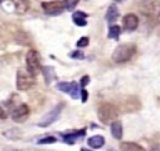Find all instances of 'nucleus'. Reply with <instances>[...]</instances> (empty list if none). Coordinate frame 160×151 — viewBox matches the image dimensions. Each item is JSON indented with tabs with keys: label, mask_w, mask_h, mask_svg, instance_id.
<instances>
[{
	"label": "nucleus",
	"mask_w": 160,
	"mask_h": 151,
	"mask_svg": "<svg viewBox=\"0 0 160 151\" xmlns=\"http://www.w3.org/2000/svg\"><path fill=\"white\" fill-rule=\"evenodd\" d=\"M80 92H81V89H80V86L76 84V82H72V87H71V91H70V96L72 97V99H80Z\"/></svg>",
	"instance_id": "obj_17"
},
{
	"label": "nucleus",
	"mask_w": 160,
	"mask_h": 151,
	"mask_svg": "<svg viewBox=\"0 0 160 151\" xmlns=\"http://www.w3.org/2000/svg\"><path fill=\"white\" fill-rule=\"evenodd\" d=\"M98 117L99 120L108 125V124H111L114 121H116V117H118V110L116 107L112 105V104H109V102H102L99 109H98Z\"/></svg>",
	"instance_id": "obj_2"
},
{
	"label": "nucleus",
	"mask_w": 160,
	"mask_h": 151,
	"mask_svg": "<svg viewBox=\"0 0 160 151\" xmlns=\"http://www.w3.org/2000/svg\"><path fill=\"white\" fill-rule=\"evenodd\" d=\"M142 1H148V0H142Z\"/></svg>",
	"instance_id": "obj_30"
},
{
	"label": "nucleus",
	"mask_w": 160,
	"mask_h": 151,
	"mask_svg": "<svg viewBox=\"0 0 160 151\" xmlns=\"http://www.w3.org/2000/svg\"><path fill=\"white\" fill-rule=\"evenodd\" d=\"M159 21H160V12H159Z\"/></svg>",
	"instance_id": "obj_29"
},
{
	"label": "nucleus",
	"mask_w": 160,
	"mask_h": 151,
	"mask_svg": "<svg viewBox=\"0 0 160 151\" xmlns=\"http://www.w3.org/2000/svg\"><path fill=\"white\" fill-rule=\"evenodd\" d=\"M150 151H160V144H158V145H155V146H152Z\"/></svg>",
	"instance_id": "obj_26"
},
{
	"label": "nucleus",
	"mask_w": 160,
	"mask_h": 151,
	"mask_svg": "<svg viewBox=\"0 0 160 151\" xmlns=\"http://www.w3.org/2000/svg\"><path fill=\"white\" fill-rule=\"evenodd\" d=\"M9 2L12 5V9L16 14H25L30 7L29 0H9Z\"/></svg>",
	"instance_id": "obj_9"
},
{
	"label": "nucleus",
	"mask_w": 160,
	"mask_h": 151,
	"mask_svg": "<svg viewBox=\"0 0 160 151\" xmlns=\"http://www.w3.org/2000/svg\"><path fill=\"white\" fill-rule=\"evenodd\" d=\"M70 56H71L72 59H78V60H82V59L85 57L84 52L80 51V50H75V51H72V52L70 54Z\"/></svg>",
	"instance_id": "obj_22"
},
{
	"label": "nucleus",
	"mask_w": 160,
	"mask_h": 151,
	"mask_svg": "<svg viewBox=\"0 0 160 151\" xmlns=\"http://www.w3.org/2000/svg\"><path fill=\"white\" fill-rule=\"evenodd\" d=\"M136 52V46L134 44H120L112 52V60L116 64H122L129 61Z\"/></svg>",
	"instance_id": "obj_1"
},
{
	"label": "nucleus",
	"mask_w": 160,
	"mask_h": 151,
	"mask_svg": "<svg viewBox=\"0 0 160 151\" xmlns=\"http://www.w3.org/2000/svg\"><path fill=\"white\" fill-rule=\"evenodd\" d=\"M0 2H2V0H0Z\"/></svg>",
	"instance_id": "obj_31"
},
{
	"label": "nucleus",
	"mask_w": 160,
	"mask_h": 151,
	"mask_svg": "<svg viewBox=\"0 0 160 151\" xmlns=\"http://www.w3.org/2000/svg\"><path fill=\"white\" fill-rule=\"evenodd\" d=\"M89 82H90V77H89L88 75L82 76V77H81V80H80V85L82 86V89H84V87H85V86H86Z\"/></svg>",
	"instance_id": "obj_23"
},
{
	"label": "nucleus",
	"mask_w": 160,
	"mask_h": 151,
	"mask_svg": "<svg viewBox=\"0 0 160 151\" xmlns=\"http://www.w3.org/2000/svg\"><path fill=\"white\" fill-rule=\"evenodd\" d=\"M42 70V74H44V76H45V80L48 81V82H50L52 79H55V72H54V67H51V66H44V67H41Z\"/></svg>",
	"instance_id": "obj_15"
},
{
	"label": "nucleus",
	"mask_w": 160,
	"mask_h": 151,
	"mask_svg": "<svg viewBox=\"0 0 160 151\" xmlns=\"http://www.w3.org/2000/svg\"><path fill=\"white\" fill-rule=\"evenodd\" d=\"M6 117H8L6 111L4 110V107H2V106H0V120H4V119H6Z\"/></svg>",
	"instance_id": "obj_25"
},
{
	"label": "nucleus",
	"mask_w": 160,
	"mask_h": 151,
	"mask_svg": "<svg viewBox=\"0 0 160 151\" xmlns=\"http://www.w3.org/2000/svg\"><path fill=\"white\" fill-rule=\"evenodd\" d=\"M41 7L48 15H59L65 10V4H64V0L44 1L41 2Z\"/></svg>",
	"instance_id": "obj_5"
},
{
	"label": "nucleus",
	"mask_w": 160,
	"mask_h": 151,
	"mask_svg": "<svg viewBox=\"0 0 160 151\" xmlns=\"http://www.w3.org/2000/svg\"><path fill=\"white\" fill-rule=\"evenodd\" d=\"M105 144V137L101 135H94L88 139V145L92 149H100Z\"/></svg>",
	"instance_id": "obj_11"
},
{
	"label": "nucleus",
	"mask_w": 160,
	"mask_h": 151,
	"mask_svg": "<svg viewBox=\"0 0 160 151\" xmlns=\"http://www.w3.org/2000/svg\"><path fill=\"white\" fill-rule=\"evenodd\" d=\"M25 62H26V70L32 75L36 76L40 70H41V65H40V57H39V52L34 49L29 50L25 57Z\"/></svg>",
	"instance_id": "obj_4"
},
{
	"label": "nucleus",
	"mask_w": 160,
	"mask_h": 151,
	"mask_svg": "<svg viewBox=\"0 0 160 151\" xmlns=\"http://www.w3.org/2000/svg\"><path fill=\"white\" fill-rule=\"evenodd\" d=\"M139 25V17L135 14H126L122 17V26L128 31H132Z\"/></svg>",
	"instance_id": "obj_8"
},
{
	"label": "nucleus",
	"mask_w": 160,
	"mask_h": 151,
	"mask_svg": "<svg viewBox=\"0 0 160 151\" xmlns=\"http://www.w3.org/2000/svg\"><path fill=\"white\" fill-rule=\"evenodd\" d=\"M86 17H88V15L84 11H75L72 14V21L78 26H85L86 25Z\"/></svg>",
	"instance_id": "obj_14"
},
{
	"label": "nucleus",
	"mask_w": 160,
	"mask_h": 151,
	"mask_svg": "<svg viewBox=\"0 0 160 151\" xmlns=\"http://www.w3.org/2000/svg\"><path fill=\"white\" fill-rule=\"evenodd\" d=\"M120 150L121 151H145V149L136 144V142H130V141H124L120 144Z\"/></svg>",
	"instance_id": "obj_13"
},
{
	"label": "nucleus",
	"mask_w": 160,
	"mask_h": 151,
	"mask_svg": "<svg viewBox=\"0 0 160 151\" xmlns=\"http://www.w3.org/2000/svg\"><path fill=\"white\" fill-rule=\"evenodd\" d=\"M30 115V107L26 104H20L11 112V119L15 122H24Z\"/></svg>",
	"instance_id": "obj_7"
},
{
	"label": "nucleus",
	"mask_w": 160,
	"mask_h": 151,
	"mask_svg": "<svg viewBox=\"0 0 160 151\" xmlns=\"http://www.w3.org/2000/svg\"><path fill=\"white\" fill-rule=\"evenodd\" d=\"M60 112H61V105H58V106H55L52 110H50L48 114H45V115L42 116V119L39 121L38 125H39L40 127H48V126H50L52 122H55V121L58 120Z\"/></svg>",
	"instance_id": "obj_6"
},
{
	"label": "nucleus",
	"mask_w": 160,
	"mask_h": 151,
	"mask_svg": "<svg viewBox=\"0 0 160 151\" xmlns=\"http://www.w3.org/2000/svg\"><path fill=\"white\" fill-rule=\"evenodd\" d=\"M35 84V76H32L26 69H19L16 72V89L19 91H26Z\"/></svg>",
	"instance_id": "obj_3"
},
{
	"label": "nucleus",
	"mask_w": 160,
	"mask_h": 151,
	"mask_svg": "<svg viewBox=\"0 0 160 151\" xmlns=\"http://www.w3.org/2000/svg\"><path fill=\"white\" fill-rule=\"evenodd\" d=\"M64 4H65V9L72 10L79 4V0H64Z\"/></svg>",
	"instance_id": "obj_20"
},
{
	"label": "nucleus",
	"mask_w": 160,
	"mask_h": 151,
	"mask_svg": "<svg viewBox=\"0 0 160 151\" xmlns=\"http://www.w3.org/2000/svg\"><path fill=\"white\" fill-rule=\"evenodd\" d=\"M56 87L62 91V92H66V94H70L71 91V87H72V82H59L56 85Z\"/></svg>",
	"instance_id": "obj_18"
},
{
	"label": "nucleus",
	"mask_w": 160,
	"mask_h": 151,
	"mask_svg": "<svg viewBox=\"0 0 160 151\" xmlns=\"http://www.w3.org/2000/svg\"><path fill=\"white\" fill-rule=\"evenodd\" d=\"M58 140L56 137L54 136H46V137H42L38 141V145H49V144H55Z\"/></svg>",
	"instance_id": "obj_19"
},
{
	"label": "nucleus",
	"mask_w": 160,
	"mask_h": 151,
	"mask_svg": "<svg viewBox=\"0 0 160 151\" xmlns=\"http://www.w3.org/2000/svg\"><path fill=\"white\" fill-rule=\"evenodd\" d=\"M116 2H122V1H125V0H115Z\"/></svg>",
	"instance_id": "obj_28"
},
{
	"label": "nucleus",
	"mask_w": 160,
	"mask_h": 151,
	"mask_svg": "<svg viewBox=\"0 0 160 151\" xmlns=\"http://www.w3.org/2000/svg\"><path fill=\"white\" fill-rule=\"evenodd\" d=\"M110 131H111V135L112 137H115L116 140H121L122 137V125L120 121H114L110 124Z\"/></svg>",
	"instance_id": "obj_12"
},
{
	"label": "nucleus",
	"mask_w": 160,
	"mask_h": 151,
	"mask_svg": "<svg viewBox=\"0 0 160 151\" xmlns=\"http://www.w3.org/2000/svg\"><path fill=\"white\" fill-rule=\"evenodd\" d=\"M119 17V9L115 4H111L109 7H108V11H106V15H105V19L108 20V22L110 24H114Z\"/></svg>",
	"instance_id": "obj_10"
},
{
	"label": "nucleus",
	"mask_w": 160,
	"mask_h": 151,
	"mask_svg": "<svg viewBox=\"0 0 160 151\" xmlns=\"http://www.w3.org/2000/svg\"><path fill=\"white\" fill-rule=\"evenodd\" d=\"M120 26H118V25H111L110 27H109V37L110 39H114V40H118L119 39V35H120Z\"/></svg>",
	"instance_id": "obj_16"
},
{
	"label": "nucleus",
	"mask_w": 160,
	"mask_h": 151,
	"mask_svg": "<svg viewBox=\"0 0 160 151\" xmlns=\"http://www.w3.org/2000/svg\"><path fill=\"white\" fill-rule=\"evenodd\" d=\"M88 96H89L88 91H86L85 89H81V92H80V99H81V101H82V102H86Z\"/></svg>",
	"instance_id": "obj_24"
},
{
	"label": "nucleus",
	"mask_w": 160,
	"mask_h": 151,
	"mask_svg": "<svg viewBox=\"0 0 160 151\" xmlns=\"http://www.w3.org/2000/svg\"><path fill=\"white\" fill-rule=\"evenodd\" d=\"M86 1H88V0H86Z\"/></svg>",
	"instance_id": "obj_32"
},
{
	"label": "nucleus",
	"mask_w": 160,
	"mask_h": 151,
	"mask_svg": "<svg viewBox=\"0 0 160 151\" xmlns=\"http://www.w3.org/2000/svg\"><path fill=\"white\" fill-rule=\"evenodd\" d=\"M88 44H89V37H86V36L80 37L78 40V42H76L78 47H85V46H88Z\"/></svg>",
	"instance_id": "obj_21"
},
{
	"label": "nucleus",
	"mask_w": 160,
	"mask_h": 151,
	"mask_svg": "<svg viewBox=\"0 0 160 151\" xmlns=\"http://www.w3.org/2000/svg\"><path fill=\"white\" fill-rule=\"evenodd\" d=\"M80 151H92V150H88V149H85V147H81Z\"/></svg>",
	"instance_id": "obj_27"
}]
</instances>
